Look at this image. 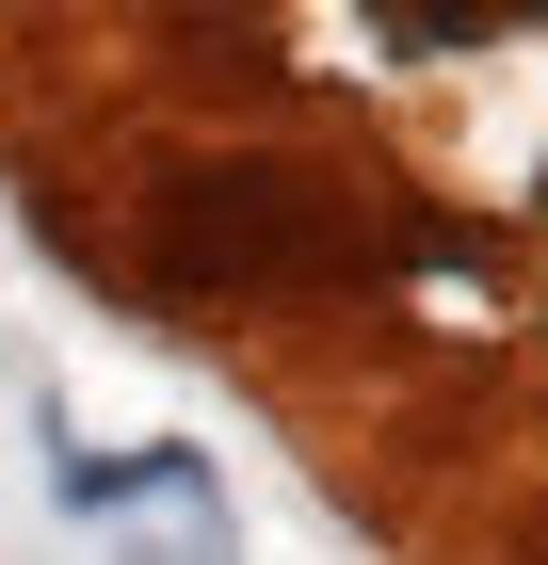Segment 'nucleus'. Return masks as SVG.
<instances>
[{"instance_id":"obj_1","label":"nucleus","mask_w":548,"mask_h":565,"mask_svg":"<svg viewBox=\"0 0 548 565\" xmlns=\"http://www.w3.org/2000/svg\"><path fill=\"white\" fill-rule=\"evenodd\" d=\"M307 178H178V211H162V243H178V275H275V259H307V211H291Z\"/></svg>"},{"instance_id":"obj_2","label":"nucleus","mask_w":548,"mask_h":565,"mask_svg":"<svg viewBox=\"0 0 548 565\" xmlns=\"http://www.w3.org/2000/svg\"><path fill=\"white\" fill-rule=\"evenodd\" d=\"M49 501H65V518H129V501H178V518H194V501H211V469H194V452H65V469H49Z\"/></svg>"}]
</instances>
